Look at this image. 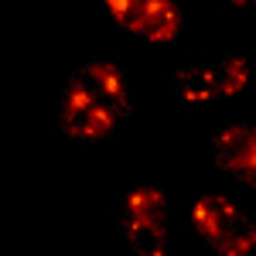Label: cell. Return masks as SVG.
I'll return each mask as SVG.
<instances>
[{
  "instance_id": "6da1fadb",
  "label": "cell",
  "mask_w": 256,
  "mask_h": 256,
  "mask_svg": "<svg viewBox=\"0 0 256 256\" xmlns=\"http://www.w3.org/2000/svg\"><path fill=\"white\" fill-rule=\"evenodd\" d=\"M256 65L246 52H229V55H216L208 62H188L174 68L171 86L184 102L192 106H212L218 99L239 96L250 82H253Z\"/></svg>"
},
{
  "instance_id": "7a4b0ae2",
  "label": "cell",
  "mask_w": 256,
  "mask_h": 256,
  "mask_svg": "<svg viewBox=\"0 0 256 256\" xmlns=\"http://www.w3.org/2000/svg\"><path fill=\"white\" fill-rule=\"evenodd\" d=\"M192 226L216 256H256V222L226 195H198L192 202Z\"/></svg>"
},
{
  "instance_id": "3957f363",
  "label": "cell",
  "mask_w": 256,
  "mask_h": 256,
  "mask_svg": "<svg viewBox=\"0 0 256 256\" xmlns=\"http://www.w3.org/2000/svg\"><path fill=\"white\" fill-rule=\"evenodd\" d=\"M55 120H58V130L72 144H102V140L113 137L120 116L96 99L89 89H82L76 79H65L55 102Z\"/></svg>"
},
{
  "instance_id": "277c9868",
  "label": "cell",
  "mask_w": 256,
  "mask_h": 256,
  "mask_svg": "<svg viewBox=\"0 0 256 256\" xmlns=\"http://www.w3.org/2000/svg\"><path fill=\"white\" fill-rule=\"evenodd\" d=\"M102 4L123 31L140 34L154 44H171L184 31V10L174 0H102Z\"/></svg>"
},
{
  "instance_id": "5b68a950",
  "label": "cell",
  "mask_w": 256,
  "mask_h": 256,
  "mask_svg": "<svg viewBox=\"0 0 256 256\" xmlns=\"http://www.w3.org/2000/svg\"><path fill=\"white\" fill-rule=\"evenodd\" d=\"M68 79H76L82 89H89L96 99H102L116 116H126V113L134 110L130 79H126V72L120 68L116 62H110V58H82L79 65L72 68Z\"/></svg>"
},
{
  "instance_id": "8992f818",
  "label": "cell",
  "mask_w": 256,
  "mask_h": 256,
  "mask_svg": "<svg viewBox=\"0 0 256 256\" xmlns=\"http://www.w3.org/2000/svg\"><path fill=\"white\" fill-rule=\"evenodd\" d=\"M212 158L222 171L246 181L256 164V126L253 123H229L212 137Z\"/></svg>"
},
{
  "instance_id": "52a82bcc",
  "label": "cell",
  "mask_w": 256,
  "mask_h": 256,
  "mask_svg": "<svg viewBox=\"0 0 256 256\" xmlns=\"http://www.w3.org/2000/svg\"><path fill=\"white\" fill-rule=\"evenodd\" d=\"M116 226L123 229L134 256H171V222H154V218L116 212Z\"/></svg>"
},
{
  "instance_id": "ba28073f",
  "label": "cell",
  "mask_w": 256,
  "mask_h": 256,
  "mask_svg": "<svg viewBox=\"0 0 256 256\" xmlns=\"http://www.w3.org/2000/svg\"><path fill=\"white\" fill-rule=\"evenodd\" d=\"M120 212L137 218H154V222H171V195L154 181H140L123 195Z\"/></svg>"
},
{
  "instance_id": "9c48e42d",
  "label": "cell",
  "mask_w": 256,
  "mask_h": 256,
  "mask_svg": "<svg viewBox=\"0 0 256 256\" xmlns=\"http://www.w3.org/2000/svg\"><path fill=\"white\" fill-rule=\"evenodd\" d=\"M226 7H232V10H253L256 0H226Z\"/></svg>"
},
{
  "instance_id": "30bf717a",
  "label": "cell",
  "mask_w": 256,
  "mask_h": 256,
  "mask_svg": "<svg viewBox=\"0 0 256 256\" xmlns=\"http://www.w3.org/2000/svg\"><path fill=\"white\" fill-rule=\"evenodd\" d=\"M246 184H250V188H253V192H256V164H253V171L246 174Z\"/></svg>"
}]
</instances>
